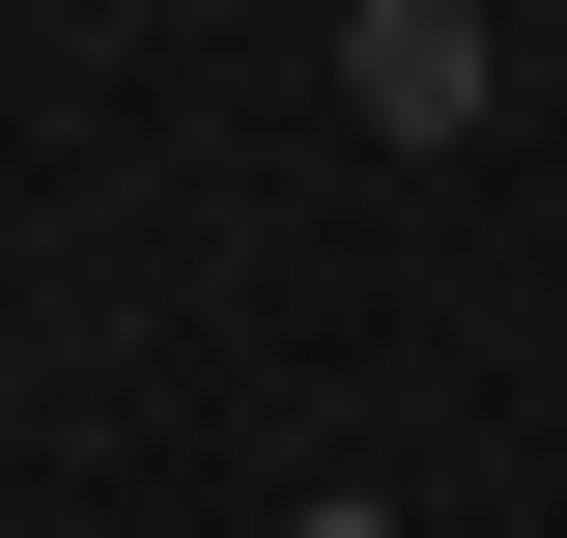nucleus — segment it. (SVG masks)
<instances>
[{"label":"nucleus","instance_id":"f03ea898","mask_svg":"<svg viewBox=\"0 0 567 538\" xmlns=\"http://www.w3.org/2000/svg\"><path fill=\"white\" fill-rule=\"evenodd\" d=\"M284 538H398V510H284Z\"/></svg>","mask_w":567,"mask_h":538},{"label":"nucleus","instance_id":"f257e3e1","mask_svg":"<svg viewBox=\"0 0 567 538\" xmlns=\"http://www.w3.org/2000/svg\"><path fill=\"white\" fill-rule=\"evenodd\" d=\"M341 114L369 142H454V114H483V29H454V0H369V29H341Z\"/></svg>","mask_w":567,"mask_h":538}]
</instances>
